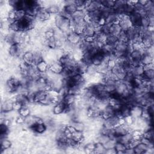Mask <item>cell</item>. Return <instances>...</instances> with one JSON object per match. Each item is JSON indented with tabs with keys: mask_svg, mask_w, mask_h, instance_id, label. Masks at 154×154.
<instances>
[{
	"mask_svg": "<svg viewBox=\"0 0 154 154\" xmlns=\"http://www.w3.org/2000/svg\"><path fill=\"white\" fill-rule=\"evenodd\" d=\"M66 107V105L64 102H58L54 105V106L52 109V113L54 115H60L63 114Z\"/></svg>",
	"mask_w": 154,
	"mask_h": 154,
	"instance_id": "cell-15",
	"label": "cell"
},
{
	"mask_svg": "<svg viewBox=\"0 0 154 154\" xmlns=\"http://www.w3.org/2000/svg\"><path fill=\"white\" fill-rule=\"evenodd\" d=\"M9 30L12 32L20 31V22L19 20H15L13 23L9 26Z\"/></svg>",
	"mask_w": 154,
	"mask_h": 154,
	"instance_id": "cell-42",
	"label": "cell"
},
{
	"mask_svg": "<svg viewBox=\"0 0 154 154\" xmlns=\"http://www.w3.org/2000/svg\"><path fill=\"white\" fill-rule=\"evenodd\" d=\"M51 15L46 8H40L35 14V18L37 22H45L50 19Z\"/></svg>",
	"mask_w": 154,
	"mask_h": 154,
	"instance_id": "cell-4",
	"label": "cell"
},
{
	"mask_svg": "<svg viewBox=\"0 0 154 154\" xmlns=\"http://www.w3.org/2000/svg\"><path fill=\"white\" fill-rule=\"evenodd\" d=\"M23 106L22 104L17 101H14L13 102V110L19 112V111L22 108Z\"/></svg>",
	"mask_w": 154,
	"mask_h": 154,
	"instance_id": "cell-52",
	"label": "cell"
},
{
	"mask_svg": "<svg viewBox=\"0 0 154 154\" xmlns=\"http://www.w3.org/2000/svg\"><path fill=\"white\" fill-rule=\"evenodd\" d=\"M83 39L84 37L82 35L78 34L73 31L66 35V40L75 46L79 45Z\"/></svg>",
	"mask_w": 154,
	"mask_h": 154,
	"instance_id": "cell-5",
	"label": "cell"
},
{
	"mask_svg": "<svg viewBox=\"0 0 154 154\" xmlns=\"http://www.w3.org/2000/svg\"><path fill=\"white\" fill-rule=\"evenodd\" d=\"M26 16V12L22 10H16V20H21L25 18Z\"/></svg>",
	"mask_w": 154,
	"mask_h": 154,
	"instance_id": "cell-46",
	"label": "cell"
},
{
	"mask_svg": "<svg viewBox=\"0 0 154 154\" xmlns=\"http://www.w3.org/2000/svg\"><path fill=\"white\" fill-rule=\"evenodd\" d=\"M13 100L12 99H6L2 102L1 112H8L13 110Z\"/></svg>",
	"mask_w": 154,
	"mask_h": 154,
	"instance_id": "cell-10",
	"label": "cell"
},
{
	"mask_svg": "<svg viewBox=\"0 0 154 154\" xmlns=\"http://www.w3.org/2000/svg\"><path fill=\"white\" fill-rule=\"evenodd\" d=\"M75 4L76 5L77 10H85V1L77 0L75 1Z\"/></svg>",
	"mask_w": 154,
	"mask_h": 154,
	"instance_id": "cell-48",
	"label": "cell"
},
{
	"mask_svg": "<svg viewBox=\"0 0 154 154\" xmlns=\"http://www.w3.org/2000/svg\"><path fill=\"white\" fill-rule=\"evenodd\" d=\"M143 107L138 104H135L130 108V115L134 119H137L141 117Z\"/></svg>",
	"mask_w": 154,
	"mask_h": 154,
	"instance_id": "cell-9",
	"label": "cell"
},
{
	"mask_svg": "<svg viewBox=\"0 0 154 154\" xmlns=\"http://www.w3.org/2000/svg\"><path fill=\"white\" fill-rule=\"evenodd\" d=\"M117 42H118V40H117V37H116L114 35H111V34L108 35L106 43L115 47V46L117 43Z\"/></svg>",
	"mask_w": 154,
	"mask_h": 154,
	"instance_id": "cell-38",
	"label": "cell"
},
{
	"mask_svg": "<svg viewBox=\"0 0 154 154\" xmlns=\"http://www.w3.org/2000/svg\"><path fill=\"white\" fill-rule=\"evenodd\" d=\"M104 54H102L100 51L96 52L93 57L92 58V64L99 66L104 61Z\"/></svg>",
	"mask_w": 154,
	"mask_h": 154,
	"instance_id": "cell-19",
	"label": "cell"
},
{
	"mask_svg": "<svg viewBox=\"0 0 154 154\" xmlns=\"http://www.w3.org/2000/svg\"><path fill=\"white\" fill-rule=\"evenodd\" d=\"M87 13L86 10H77L75 11L72 15L71 18H72L73 20H78L83 19L84 15Z\"/></svg>",
	"mask_w": 154,
	"mask_h": 154,
	"instance_id": "cell-34",
	"label": "cell"
},
{
	"mask_svg": "<svg viewBox=\"0 0 154 154\" xmlns=\"http://www.w3.org/2000/svg\"><path fill=\"white\" fill-rule=\"evenodd\" d=\"M128 88H128L124 80H118L116 83L115 93L121 97L122 94Z\"/></svg>",
	"mask_w": 154,
	"mask_h": 154,
	"instance_id": "cell-12",
	"label": "cell"
},
{
	"mask_svg": "<svg viewBox=\"0 0 154 154\" xmlns=\"http://www.w3.org/2000/svg\"><path fill=\"white\" fill-rule=\"evenodd\" d=\"M114 132L115 137H117L125 134L127 131L124 125H118L116 127L114 128Z\"/></svg>",
	"mask_w": 154,
	"mask_h": 154,
	"instance_id": "cell-31",
	"label": "cell"
},
{
	"mask_svg": "<svg viewBox=\"0 0 154 154\" xmlns=\"http://www.w3.org/2000/svg\"><path fill=\"white\" fill-rule=\"evenodd\" d=\"M106 149L105 148L103 144L100 143H96V147L94 150V153L99 154H105Z\"/></svg>",
	"mask_w": 154,
	"mask_h": 154,
	"instance_id": "cell-37",
	"label": "cell"
},
{
	"mask_svg": "<svg viewBox=\"0 0 154 154\" xmlns=\"http://www.w3.org/2000/svg\"><path fill=\"white\" fill-rule=\"evenodd\" d=\"M55 26L67 35L73 31L70 28L69 19L64 18L59 14L55 15L54 18Z\"/></svg>",
	"mask_w": 154,
	"mask_h": 154,
	"instance_id": "cell-1",
	"label": "cell"
},
{
	"mask_svg": "<svg viewBox=\"0 0 154 154\" xmlns=\"http://www.w3.org/2000/svg\"><path fill=\"white\" fill-rule=\"evenodd\" d=\"M117 37V40L119 42H122V43H128L129 42V39H128V37L127 34L125 31H122Z\"/></svg>",
	"mask_w": 154,
	"mask_h": 154,
	"instance_id": "cell-40",
	"label": "cell"
},
{
	"mask_svg": "<svg viewBox=\"0 0 154 154\" xmlns=\"http://www.w3.org/2000/svg\"><path fill=\"white\" fill-rule=\"evenodd\" d=\"M68 13L72 14L75 11L77 10L76 5L75 4V1H63V7Z\"/></svg>",
	"mask_w": 154,
	"mask_h": 154,
	"instance_id": "cell-11",
	"label": "cell"
},
{
	"mask_svg": "<svg viewBox=\"0 0 154 154\" xmlns=\"http://www.w3.org/2000/svg\"><path fill=\"white\" fill-rule=\"evenodd\" d=\"M13 42L14 44L23 45V33L21 31L14 32L13 34Z\"/></svg>",
	"mask_w": 154,
	"mask_h": 154,
	"instance_id": "cell-25",
	"label": "cell"
},
{
	"mask_svg": "<svg viewBox=\"0 0 154 154\" xmlns=\"http://www.w3.org/2000/svg\"><path fill=\"white\" fill-rule=\"evenodd\" d=\"M116 143H117V140H116V138H110L105 144H103V146L106 149H113V148H114Z\"/></svg>",
	"mask_w": 154,
	"mask_h": 154,
	"instance_id": "cell-43",
	"label": "cell"
},
{
	"mask_svg": "<svg viewBox=\"0 0 154 154\" xmlns=\"http://www.w3.org/2000/svg\"><path fill=\"white\" fill-rule=\"evenodd\" d=\"M97 23V25L99 26H103L104 25H105V24L106 23V19H105V18L101 16V17L98 19Z\"/></svg>",
	"mask_w": 154,
	"mask_h": 154,
	"instance_id": "cell-56",
	"label": "cell"
},
{
	"mask_svg": "<svg viewBox=\"0 0 154 154\" xmlns=\"http://www.w3.org/2000/svg\"><path fill=\"white\" fill-rule=\"evenodd\" d=\"M148 1L149 0H140V1H138V3L144 7L147 4Z\"/></svg>",
	"mask_w": 154,
	"mask_h": 154,
	"instance_id": "cell-60",
	"label": "cell"
},
{
	"mask_svg": "<svg viewBox=\"0 0 154 154\" xmlns=\"http://www.w3.org/2000/svg\"><path fill=\"white\" fill-rule=\"evenodd\" d=\"M116 139L117 141L120 142V143L125 144L126 147H129V144L130 142L133 139V135H132V132H126L125 134H124L122 136L116 137Z\"/></svg>",
	"mask_w": 154,
	"mask_h": 154,
	"instance_id": "cell-8",
	"label": "cell"
},
{
	"mask_svg": "<svg viewBox=\"0 0 154 154\" xmlns=\"http://www.w3.org/2000/svg\"><path fill=\"white\" fill-rule=\"evenodd\" d=\"M126 124L125 118L124 117H120L119 119V125H124Z\"/></svg>",
	"mask_w": 154,
	"mask_h": 154,
	"instance_id": "cell-61",
	"label": "cell"
},
{
	"mask_svg": "<svg viewBox=\"0 0 154 154\" xmlns=\"http://www.w3.org/2000/svg\"><path fill=\"white\" fill-rule=\"evenodd\" d=\"M129 17L134 26H140L141 19L142 17L139 13L134 11L130 15H129Z\"/></svg>",
	"mask_w": 154,
	"mask_h": 154,
	"instance_id": "cell-22",
	"label": "cell"
},
{
	"mask_svg": "<svg viewBox=\"0 0 154 154\" xmlns=\"http://www.w3.org/2000/svg\"><path fill=\"white\" fill-rule=\"evenodd\" d=\"M124 153H126V154H135L134 150V148L133 147H127L125 150Z\"/></svg>",
	"mask_w": 154,
	"mask_h": 154,
	"instance_id": "cell-58",
	"label": "cell"
},
{
	"mask_svg": "<svg viewBox=\"0 0 154 154\" xmlns=\"http://www.w3.org/2000/svg\"><path fill=\"white\" fill-rule=\"evenodd\" d=\"M54 28L48 29L43 33V37L45 39H49L54 37Z\"/></svg>",
	"mask_w": 154,
	"mask_h": 154,
	"instance_id": "cell-49",
	"label": "cell"
},
{
	"mask_svg": "<svg viewBox=\"0 0 154 154\" xmlns=\"http://www.w3.org/2000/svg\"><path fill=\"white\" fill-rule=\"evenodd\" d=\"M31 130L32 131L37 134H43L46 130H47V127L45 123L43 122H39L35 123L31 128Z\"/></svg>",
	"mask_w": 154,
	"mask_h": 154,
	"instance_id": "cell-16",
	"label": "cell"
},
{
	"mask_svg": "<svg viewBox=\"0 0 154 154\" xmlns=\"http://www.w3.org/2000/svg\"><path fill=\"white\" fill-rule=\"evenodd\" d=\"M21 60L30 66L33 64V52L31 51L25 52L21 57Z\"/></svg>",
	"mask_w": 154,
	"mask_h": 154,
	"instance_id": "cell-18",
	"label": "cell"
},
{
	"mask_svg": "<svg viewBox=\"0 0 154 154\" xmlns=\"http://www.w3.org/2000/svg\"><path fill=\"white\" fill-rule=\"evenodd\" d=\"M140 141L141 143L146 144L149 148H153V140H151L144 137H142Z\"/></svg>",
	"mask_w": 154,
	"mask_h": 154,
	"instance_id": "cell-44",
	"label": "cell"
},
{
	"mask_svg": "<svg viewBox=\"0 0 154 154\" xmlns=\"http://www.w3.org/2000/svg\"><path fill=\"white\" fill-rule=\"evenodd\" d=\"M144 69L142 64H139L135 66H132L131 70V73L133 75L134 77L143 75L144 73Z\"/></svg>",
	"mask_w": 154,
	"mask_h": 154,
	"instance_id": "cell-24",
	"label": "cell"
},
{
	"mask_svg": "<svg viewBox=\"0 0 154 154\" xmlns=\"http://www.w3.org/2000/svg\"><path fill=\"white\" fill-rule=\"evenodd\" d=\"M94 36L95 38V40L100 42L102 44L106 43L108 34H106L102 32H100L99 33L95 34Z\"/></svg>",
	"mask_w": 154,
	"mask_h": 154,
	"instance_id": "cell-32",
	"label": "cell"
},
{
	"mask_svg": "<svg viewBox=\"0 0 154 154\" xmlns=\"http://www.w3.org/2000/svg\"><path fill=\"white\" fill-rule=\"evenodd\" d=\"M98 73V66L93 64H90L87 65L85 73H84L87 76H92L95 75H96Z\"/></svg>",
	"mask_w": 154,
	"mask_h": 154,
	"instance_id": "cell-21",
	"label": "cell"
},
{
	"mask_svg": "<svg viewBox=\"0 0 154 154\" xmlns=\"http://www.w3.org/2000/svg\"><path fill=\"white\" fill-rule=\"evenodd\" d=\"M19 115L26 117L31 114V110L28 106H23L19 111Z\"/></svg>",
	"mask_w": 154,
	"mask_h": 154,
	"instance_id": "cell-35",
	"label": "cell"
},
{
	"mask_svg": "<svg viewBox=\"0 0 154 154\" xmlns=\"http://www.w3.org/2000/svg\"><path fill=\"white\" fill-rule=\"evenodd\" d=\"M109 27H110V25L106 23L103 26H101V32L108 35L109 31Z\"/></svg>",
	"mask_w": 154,
	"mask_h": 154,
	"instance_id": "cell-54",
	"label": "cell"
},
{
	"mask_svg": "<svg viewBox=\"0 0 154 154\" xmlns=\"http://www.w3.org/2000/svg\"><path fill=\"white\" fill-rule=\"evenodd\" d=\"M12 146V142L8 137L1 140V153H2L4 150L11 148Z\"/></svg>",
	"mask_w": 154,
	"mask_h": 154,
	"instance_id": "cell-28",
	"label": "cell"
},
{
	"mask_svg": "<svg viewBox=\"0 0 154 154\" xmlns=\"http://www.w3.org/2000/svg\"><path fill=\"white\" fill-rule=\"evenodd\" d=\"M124 118H125V120L126 124H128V125H132V123H134V119L131 115L126 116Z\"/></svg>",
	"mask_w": 154,
	"mask_h": 154,
	"instance_id": "cell-55",
	"label": "cell"
},
{
	"mask_svg": "<svg viewBox=\"0 0 154 154\" xmlns=\"http://www.w3.org/2000/svg\"><path fill=\"white\" fill-rule=\"evenodd\" d=\"M114 112L115 111L112 106L110 105H108L100 111V116L103 120H105L112 116L114 114Z\"/></svg>",
	"mask_w": 154,
	"mask_h": 154,
	"instance_id": "cell-13",
	"label": "cell"
},
{
	"mask_svg": "<svg viewBox=\"0 0 154 154\" xmlns=\"http://www.w3.org/2000/svg\"><path fill=\"white\" fill-rule=\"evenodd\" d=\"M152 63H153V55L144 51L141 59V64L145 66Z\"/></svg>",
	"mask_w": 154,
	"mask_h": 154,
	"instance_id": "cell-20",
	"label": "cell"
},
{
	"mask_svg": "<svg viewBox=\"0 0 154 154\" xmlns=\"http://www.w3.org/2000/svg\"><path fill=\"white\" fill-rule=\"evenodd\" d=\"M83 40L88 43H93V42H94L95 38H94V36H87V37H84Z\"/></svg>",
	"mask_w": 154,
	"mask_h": 154,
	"instance_id": "cell-57",
	"label": "cell"
},
{
	"mask_svg": "<svg viewBox=\"0 0 154 154\" xmlns=\"http://www.w3.org/2000/svg\"><path fill=\"white\" fill-rule=\"evenodd\" d=\"M105 154L108 153V154H114V153H116V150H115L114 148L113 149H106L105 151Z\"/></svg>",
	"mask_w": 154,
	"mask_h": 154,
	"instance_id": "cell-59",
	"label": "cell"
},
{
	"mask_svg": "<svg viewBox=\"0 0 154 154\" xmlns=\"http://www.w3.org/2000/svg\"><path fill=\"white\" fill-rule=\"evenodd\" d=\"M49 69L56 74H61L64 67L58 60H55L49 64Z\"/></svg>",
	"mask_w": 154,
	"mask_h": 154,
	"instance_id": "cell-7",
	"label": "cell"
},
{
	"mask_svg": "<svg viewBox=\"0 0 154 154\" xmlns=\"http://www.w3.org/2000/svg\"><path fill=\"white\" fill-rule=\"evenodd\" d=\"M35 66L40 73H45L49 69V64L45 60H42Z\"/></svg>",
	"mask_w": 154,
	"mask_h": 154,
	"instance_id": "cell-29",
	"label": "cell"
},
{
	"mask_svg": "<svg viewBox=\"0 0 154 154\" xmlns=\"http://www.w3.org/2000/svg\"><path fill=\"white\" fill-rule=\"evenodd\" d=\"M33 52V64L36 65L39 62L44 60L43 55L42 51L35 50L32 51Z\"/></svg>",
	"mask_w": 154,
	"mask_h": 154,
	"instance_id": "cell-26",
	"label": "cell"
},
{
	"mask_svg": "<svg viewBox=\"0 0 154 154\" xmlns=\"http://www.w3.org/2000/svg\"><path fill=\"white\" fill-rule=\"evenodd\" d=\"M128 43H122V42H117L114 51L113 55L116 58H120L124 57L127 55V47H128Z\"/></svg>",
	"mask_w": 154,
	"mask_h": 154,
	"instance_id": "cell-2",
	"label": "cell"
},
{
	"mask_svg": "<svg viewBox=\"0 0 154 154\" xmlns=\"http://www.w3.org/2000/svg\"><path fill=\"white\" fill-rule=\"evenodd\" d=\"M153 131L152 127L149 128L148 129L144 131L143 132V137L148 138L151 140H153Z\"/></svg>",
	"mask_w": 154,
	"mask_h": 154,
	"instance_id": "cell-41",
	"label": "cell"
},
{
	"mask_svg": "<svg viewBox=\"0 0 154 154\" xmlns=\"http://www.w3.org/2000/svg\"><path fill=\"white\" fill-rule=\"evenodd\" d=\"M8 52L9 55L13 58L21 57L25 52L23 45L13 44L9 46Z\"/></svg>",
	"mask_w": 154,
	"mask_h": 154,
	"instance_id": "cell-3",
	"label": "cell"
},
{
	"mask_svg": "<svg viewBox=\"0 0 154 154\" xmlns=\"http://www.w3.org/2000/svg\"><path fill=\"white\" fill-rule=\"evenodd\" d=\"M119 117L116 116V115H113L112 116L110 117L109 118L103 120V126L109 128H114L116 127L119 125Z\"/></svg>",
	"mask_w": 154,
	"mask_h": 154,
	"instance_id": "cell-6",
	"label": "cell"
},
{
	"mask_svg": "<svg viewBox=\"0 0 154 154\" xmlns=\"http://www.w3.org/2000/svg\"><path fill=\"white\" fill-rule=\"evenodd\" d=\"M48 91H38L35 93V103H39L42 101L46 96Z\"/></svg>",
	"mask_w": 154,
	"mask_h": 154,
	"instance_id": "cell-33",
	"label": "cell"
},
{
	"mask_svg": "<svg viewBox=\"0 0 154 154\" xmlns=\"http://www.w3.org/2000/svg\"><path fill=\"white\" fill-rule=\"evenodd\" d=\"M50 2H51L50 5L47 8L48 12L51 14L57 15V14H59L61 8L60 5L57 4V1H50Z\"/></svg>",
	"mask_w": 154,
	"mask_h": 154,
	"instance_id": "cell-14",
	"label": "cell"
},
{
	"mask_svg": "<svg viewBox=\"0 0 154 154\" xmlns=\"http://www.w3.org/2000/svg\"><path fill=\"white\" fill-rule=\"evenodd\" d=\"M112 10H113L112 8H109L105 7H102L100 8L101 16L106 18Z\"/></svg>",
	"mask_w": 154,
	"mask_h": 154,
	"instance_id": "cell-47",
	"label": "cell"
},
{
	"mask_svg": "<svg viewBox=\"0 0 154 154\" xmlns=\"http://www.w3.org/2000/svg\"><path fill=\"white\" fill-rule=\"evenodd\" d=\"M144 77L147 79H154V69H149L144 70L143 73Z\"/></svg>",
	"mask_w": 154,
	"mask_h": 154,
	"instance_id": "cell-39",
	"label": "cell"
},
{
	"mask_svg": "<svg viewBox=\"0 0 154 154\" xmlns=\"http://www.w3.org/2000/svg\"><path fill=\"white\" fill-rule=\"evenodd\" d=\"M113 9V8H112ZM106 23L111 25L114 23L118 22V15L116 13L114 10L109 13V14L105 18Z\"/></svg>",
	"mask_w": 154,
	"mask_h": 154,
	"instance_id": "cell-27",
	"label": "cell"
},
{
	"mask_svg": "<svg viewBox=\"0 0 154 154\" xmlns=\"http://www.w3.org/2000/svg\"><path fill=\"white\" fill-rule=\"evenodd\" d=\"M150 25V22L148 17L146 16L144 17H142L141 19V23L140 26L145 28H147Z\"/></svg>",
	"mask_w": 154,
	"mask_h": 154,
	"instance_id": "cell-50",
	"label": "cell"
},
{
	"mask_svg": "<svg viewBox=\"0 0 154 154\" xmlns=\"http://www.w3.org/2000/svg\"><path fill=\"white\" fill-rule=\"evenodd\" d=\"M25 118L24 117L20 116V115H18L16 117V120H15V122L16 124L19 125H22L24 124L25 123Z\"/></svg>",
	"mask_w": 154,
	"mask_h": 154,
	"instance_id": "cell-51",
	"label": "cell"
},
{
	"mask_svg": "<svg viewBox=\"0 0 154 154\" xmlns=\"http://www.w3.org/2000/svg\"><path fill=\"white\" fill-rule=\"evenodd\" d=\"M9 129V127L8 126H7L5 124L1 123V128H0V131L1 133L0 134H7L8 132V130Z\"/></svg>",
	"mask_w": 154,
	"mask_h": 154,
	"instance_id": "cell-53",
	"label": "cell"
},
{
	"mask_svg": "<svg viewBox=\"0 0 154 154\" xmlns=\"http://www.w3.org/2000/svg\"><path fill=\"white\" fill-rule=\"evenodd\" d=\"M122 31V29L118 23H114L110 25L109 34L117 37Z\"/></svg>",
	"mask_w": 154,
	"mask_h": 154,
	"instance_id": "cell-23",
	"label": "cell"
},
{
	"mask_svg": "<svg viewBox=\"0 0 154 154\" xmlns=\"http://www.w3.org/2000/svg\"><path fill=\"white\" fill-rule=\"evenodd\" d=\"M76 100V96L72 95L71 94H67L63 99V102H64L66 105H70L74 103Z\"/></svg>",
	"mask_w": 154,
	"mask_h": 154,
	"instance_id": "cell-30",
	"label": "cell"
},
{
	"mask_svg": "<svg viewBox=\"0 0 154 154\" xmlns=\"http://www.w3.org/2000/svg\"><path fill=\"white\" fill-rule=\"evenodd\" d=\"M100 2L102 7H105L109 8H113L115 4V1L105 0V1H100Z\"/></svg>",
	"mask_w": 154,
	"mask_h": 154,
	"instance_id": "cell-45",
	"label": "cell"
},
{
	"mask_svg": "<svg viewBox=\"0 0 154 154\" xmlns=\"http://www.w3.org/2000/svg\"><path fill=\"white\" fill-rule=\"evenodd\" d=\"M100 1H90L89 4L86 7L85 10L87 12H92L96 10L100 9L102 7Z\"/></svg>",
	"mask_w": 154,
	"mask_h": 154,
	"instance_id": "cell-17",
	"label": "cell"
},
{
	"mask_svg": "<svg viewBox=\"0 0 154 154\" xmlns=\"http://www.w3.org/2000/svg\"><path fill=\"white\" fill-rule=\"evenodd\" d=\"M126 148L127 147L125 144L119 141H117L114 147L117 153H124V151Z\"/></svg>",
	"mask_w": 154,
	"mask_h": 154,
	"instance_id": "cell-36",
	"label": "cell"
}]
</instances>
